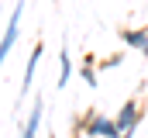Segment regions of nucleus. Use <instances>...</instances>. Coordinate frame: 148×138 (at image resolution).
<instances>
[{
	"instance_id": "obj_6",
	"label": "nucleus",
	"mask_w": 148,
	"mask_h": 138,
	"mask_svg": "<svg viewBox=\"0 0 148 138\" xmlns=\"http://www.w3.org/2000/svg\"><path fill=\"white\" fill-rule=\"evenodd\" d=\"M41 45H35L31 48V55H28V69H24V79H21V93H28L31 90V83H35V69H38V59H41Z\"/></svg>"
},
{
	"instance_id": "obj_3",
	"label": "nucleus",
	"mask_w": 148,
	"mask_h": 138,
	"mask_svg": "<svg viewBox=\"0 0 148 138\" xmlns=\"http://www.w3.org/2000/svg\"><path fill=\"white\" fill-rule=\"evenodd\" d=\"M21 14H24V0H17V7H14V14H10V21H7V31H3V38H0V66L7 62V55H10V48H14V41H17Z\"/></svg>"
},
{
	"instance_id": "obj_8",
	"label": "nucleus",
	"mask_w": 148,
	"mask_h": 138,
	"mask_svg": "<svg viewBox=\"0 0 148 138\" xmlns=\"http://www.w3.org/2000/svg\"><path fill=\"white\" fill-rule=\"evenodd\" d=\"M83 83H86V86H97V69H93V62H90V59L83 62Z\"/></svg>"
},
{
	"instance_id": "obj_7",
	"label": "nucleus",
	"mask_w": 148,
	"mask_h": 138,
	"mask_svg": "<svg viewBox=\"0 0 148 138\" xmlns=\"http://www.w3.org/2000/svg\"><path fill=\"white\" fill-rule=\"evenodd\" d=\"M73 79V59H69V48L59 52V86H69Z\"/></svg>"
},
{
	"instance_id": "obj_9",
	"label": "nucleus",
	"mask_w": 148,
	"mask_h": 138,
	"mask_svg": "<svg viewBox=\"0 0 148 138\" xmlns=\"http://www.w3.org/2000/svg\"><path fill=\"white\" fill-rule=\"evenodd\" d=\"M110 66H121V55H107V59L100 62V69H110Z\"/></svg>"
},
{
	"instance_id": "obj_4",
	"label": "nucleus",
	"mask_w": 148,
	"mask_h": 138,
	"mask_svg": "<svg viewBox=\"0 0 148 138\" xmlns=\"http://www.w3.org/2000/svg\"><path fill=\"white\" fill-rule=\"evenodd\" d=\"M121 41H124L127 48H138L141 55H148V31L145 28H124V31H121Z\"/></svg>"
},
{
	"instance_id": "obj_1",
	"label": "nucleus",
	"mask_w": 148,
	"mask_h": 138,
	"mask_svg": "<svg viewBox=\"0 0 148 138\" xmlns=\"http://www.w3.org/2000/svg\"><path fill=\"white\" fill-rule=\"evenodd\" d=\"M83 135H93V138H121V128L117 121L100 114V110H86L83 114Z\"/></svg>"
},
{
	"instance_id": "obj_5",
	"label": "nucleus",
	"mask_w": 148,
	"mask_h": 138,
	"mask_svg": "<svg viewBox=\"0 0 148 138\" xmlns=\"http://www.w3.org/2000/svg\"><path fill=\"white\" fill-rule=\"evenodd\" d=\"M41 114H45V104H41V100H35V104H31V114H28V121H24V131H21V138H38Z\"/></svg>"
},
{
	"instance_id": "obj_2",
	"label": "nucleus",
	"mask_w": 148,
	"mask_h": 138,
	"mask_svg": "<svg viewBox=\"0 0 148 138\" xmlns=\"http://www.w3.org/2000/svg\"><path fill=\"white\" fill-rule=\"evenodd\" d=\"M114 121H117V128H121V135H134V128L141 124V104L134 100H124V107L114 114Z\"/></svg>"
}]
</instances>
